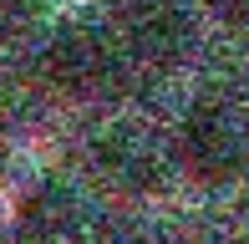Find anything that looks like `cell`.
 Wrapping results in <instances>:
<instances>
[{
    "label": "cell",
    "instance_id": "1",
    "mask_svg": "<svg viewBox=\"0 0 249 244\" xmlns=\"http://www.w3.org/2000/svg\"><path fill=\"white\" fill-rule=\"evenodd\" d=\"M122 71H127V61H122L112 31L97 26V20H66V26L46 41V76H51V87L66 92V97H76V102H97V97L117 92Z\"/></svg>",
    "mask_w": 249,
    "mask_h": 244
},
{
    "label": "cell",
    "instance_id": "2",
    "mask_svg": "<svg viewBox=\"0 0 249 244\" xmlns=\"http://www.w3.org/2000/svg\"><path fill=\"white\" fill-rule=\"evenodd\" d=\"M127 66H178L194 46V16L183 0H112L107 20Z\"/></svg>",
    "mask_w": 249,
    "mask_h": 244
},
{
    "label": "cell",
    "instance_id": "3",
    "mask_svg": "<svg viewBox=\"0 0 249 244\" xmlns=\"http://www.w3.org/2000/svg\"><path fill=\"white\" fill-rule=\"evenodd\" d=\"M87 173L97 178V188L107 193H122V198H142V193H158L168 178V158L163 148L138 127H107L92 138L87 148Z\"/></svg>",
    "mask_w": 249,
    "mask_h": 244
},
{
    "label": "cell",
    "instance_id": "4",
    "mask_svg": "<svg viewBox=\"0 0 249 244\" xmlns=\"http://www.w3.org/2000/svg\"><path fill=\"white\" fill-rule=\"evenodd\" d=\"M183 173L203 188H219L229 183L234 173L244 168V138H239V122L224 112L219 102H198L194 112L183 117L178 127V142H173Z\"/></svg>",
    "mask_w": 249,
    "mask_h": 244
},
{
    "label": "cell",
    "instance_id": "5",
    "mask_svg": "<svg viewBox=\"0 0 249 244\" xmlns=\"http://www.w3.org/2000/svg\"><path fill=\"white\" fill-rule=\"evenodd\" d=\"M5 244H82V209L61 183H41L26 193Z\"/></svg>",
    "mask_w": 249,
    "mask_h": 244
},
{
    "label": "cell",
    "instance_id": "6",
    "mask_svg": "<svg viewBox=\"0 0 249 244\" xmlns=\"http://www.w3.org/2000/svg\"><path fill=\"white\" fill-rule=\"evenodd\" d=\"M41 26V0H0V41H20Z\"/></svg>",
    "mask_w": 249,
    "mask_h": 244
},
{
    "label": "cell",
    "instance_id": "7",
    "mask_svg": "<svg viewBox=\"0 0 249 244\" xmlns=\"http://www.w3.org/2000/svg\"><path fill=\"white\" fill-rule=\"evenodd\" d=\"M209 10L224 16V20H234V26H249V0H209Z\"/></svg>",
    "mask_w": 249,
    "mask_h": 244
},
{
    "label": "cell",
    "instance_id": "8",
    "mask_svg": "<svg viewBox=\"0 0 249 244\" xmlns=\"http://www.w3.org/2000/svg\"><path fill=\"white\" fill-rule=\"evenodd\" d=\"M92 244H153L148 234H138V229H102Z\"/></svg>",
    "mask_w": 249,
    "mask_h": 244
},
{
    "label": "cell",
    "instance_id": "9",
    "mask_svg": "<svg viewBox=\"0 0 249 244\" xmlns=\"http://www.w3.org/2000/svg\"><path fill=\"white\" fill-rule=\"evenodd\" d=\"M0 168H5V132H0Z\"/></svg>",
    "mask_w": 249,
    "mask_h": 244
}]
</instances>
